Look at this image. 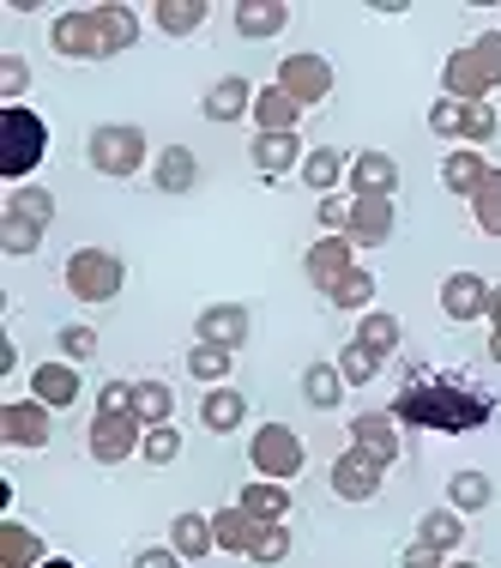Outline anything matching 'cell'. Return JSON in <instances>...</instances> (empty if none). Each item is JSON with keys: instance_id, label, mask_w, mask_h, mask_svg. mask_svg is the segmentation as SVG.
I'll use <instances>...</instances> for the list:
<instances>
[{"instance_id": "cell-1", "label": "cell", "mask_w": 501, "mask_h": 568, "mask_svg": "<svg viewBox=\"0 0 501 568\" xmlns=\"http://www.w3.org/2000/svg\"><path fill=\"white\" fill-rule=\"evenodd\" d=\"M490 412H495L490 394H471V387L447 382V375H429V369H417L411 387L392 399V417H399V424L447 429V436H466V429H478Z\"/></svg>"}, {"instance_id": "cell-2", "label": "cell", "mask_w": 501, "mask_h": 568, "mask_svg": "<svg viewBox=\"0 0 501 568\" xmlns=\"http://www.w3.org/2000/svg\"><path fill=\"white\" fill-rule=\"evenodd\" d=\"M501 85V31H478L441 61V98L453 103H490Z\"/></svg>"}, {"instance_id": "cell-3", "label": "cell", "mask_w": 501, "mask_h": 568, "mask_svg": "<svg viewBox=\"0 0 501 568\" xmlns=\"http://www.w3.org/2000/svg\"><path fill=\"white\" fill-rule=\"evenodd\" d=\"M43 158H49V121L37 110H24V103H7L0 110V175L19 187Z\"/></svg>"}, {"instance_id": "cell-4", "label": "cell", "mask_w": 501, "mask_h": 568, "mask_svg": "<svg viewBox=\"0 0 501 568\" xmlns=\"http://www.w3.org/2000/svg\"><path fill=\"white\" fill-rule=\"evenodd\" d=\"M145 158H152V145H145V128H133V121H103L85 140V164L98 175H115V182L140 175Z\"/></svg>"}, {"instance_id": "cell-5", "label": "cell", "mask_w": 501, "mask_h": 568, "mask_svg": "<svg viewBox=\"0 0 501 568\" xmlns=\"http://www.w3.org/2000/svg\"><path fill=\"white\" fill-rule=\"evenodd\" d=\"M61 278H67V291H73V303H115L121 284H127V266H121V254H110V248H73Z\"/></svg>"}, {"instance_id": "cell-6", "label": "cell", "mask_w": 501, "mask_h": 568, "mask_svg": "<svg viewBox=\"0 0 501 568\" xmlns=\"http://www.w3.org/2000/svg\"><path fill=\"white\" fill-rule=\"evenodd\" d=\"M303 436H296L290 424H260L254 429V442H248V466L260 471V478H273V484H290L296 471H303Z\"/></svg>"}, {"instance_id": "cell-7", "label": "cell", "mask_w": 501, "mask_h": 568, "mask_svg": "<svg viewBox=\"0 0 501 568\" xmlns=\"http://www.w3.org/2000/svg\"><path fill=\"white\" fill-rule=\"evenodd\" d=\"M49 49L67 55V61H110L98 7H67V12H55V24H49Z\"/></svg>"}, {"instance_id": "cell-8", "label": "cell", "mask_w": 501, "mask_h": 568, "mask_svg": "<svg viewBox=\"0 0 501 568\" xmlns=\"http://www.w3.org/2000/svg\"><path fill=\"white\" fill-rule=\"evenodd\" d=\"M273 85H284L296 103H303V110H315V103L333 98L338 79H333V61H327V55H308V49H303V55H284V61H278V79H273Z\"/></svg>"}, {"instance_id": "cell-9", "label": "cell", "mask_w": 501, "mask_h": 568, "mask_svg": "<svg viewBox=\"0 0 501 568\" xmlns=\"http://www.w3.org/2000/svg\"><path fill=\"white\" fill-rule=\"evenodd\" d=\"M0 442L7 448H49L55 442V412L43 399H7L0 405Z\"/></svg>"}, {"instance_id": "cell-10", "label": "cell", "mask_w": 501, "mask_h": 568, "mask_svg": "<svg viewBox=\"0 0 501 568\" xmlns=\"http://www.w3.org/2000/svg\"><path fill=\"white\" fill-rule=\"evenodd\" d=\"M194 339H200V345H218V351H229V357H236V351L254 339V308H248V303H212V308H200Z\"/></svg>"}, {"instance_id": "cell-11", "label": "cell", "mask_w": 501, "mask_h": 568, "mask_svg": "<svg viewBox=\"0 0 501 568\" xmlns=\"http://www.w3.org/2000/svg\"><path fill=\"white\" fill-rule=\"evenodd\" d=\"M140 442H145L140 417H91V429H85V448H91L98 466H121V459H133V454H140Z\"/></svg>"}, {"instance_id": "cell-12", "label": "cell", "mask_w": 501, "mask_h": 568, "mask_svg": "<svg viewBox=\"0 0 501 568\" xmlns=\"http://www.w3.org/2000/svg\"><path fill=\"white\" fill-rule=\"evenodd\" d=\"M381 484H387V466H375L369 454L345 448L333 459V496H338V503H375Z\"/></svg>"}, {"instance_id": "cell-13", "label": "cell", "mask_w": 501, "mask_h": 568, "mask_svg": "<svg viewBox=\"0 0 501 568\" xmlns=\"http://www.w3.org/2000/svg\"><path fill=\"white\" fill-rule=\"evenodd\" d=\"M350 448L369 454L375 466H399V417L392 412H357L350 417Z\"/></svg>"}, {"instance_id": "cell-14", "label": "cell", "mask_w": 501, "mask_h": 568, "mask_svg": "<svg viewBox=\"0 0 501 568\" xmlns=\"http://www.w3.org/2000/svg\"><path fill=\"white\" fill-rule=\"evenodd\" d=\"M350 266H357V242L350 236H320V242H308V254H303V273H308V284H315L320 296H327Z\"/></svg>"}, {"instance_id": "cell-15", "label": "cell", "mask_w": 501, "mask_h": 568, "mask_svg": "<svg viewBox=\"0 0 501 568\" xmlns=\"http://www.w3.org/2000/svg\"><path fill=\"white\" fill-rule=\"evenodd\" d=\"M345 187H350V200H392V194H399V158L357 152V158H350Z\"/></svg>"}, {"instance_id": "cell-16", "label": "cell", "mask_w": 501, "mask_h": 568, "mask_svg": "<svg viewBox=\"0 0 501 568\" xmlns=\"http://www.w3.org/2000/svg\"><path fill=\"white\" fill-rule=\"evenodd\" d=\"M79 394H85V375H79V363H37L31 369V399H43L49 412H67V405H79Z\"/></svg>"}, {"instance_id": "cell-17", "label": "cell", "mask_w": 501, "mask_h": 568, "mask_svg": "<svg viewBox=\"0 0 501 568\" xmlns=\"http://www.w3.org/2000/svg\"><path fill=\"white\" fill-rule=\"evenodd\" d=\"M441 315L447 321H483L490 315V278L483 273H447L441 278Z\"/></svg>"}, {"instance_id": "cell-18", "label": "cell", "mask_w": 501, "mask_h": 568, "mask_svg": "<svg viewBox=\"0 0 501 568\" xmlns=\"http://www.w3.org/2000/svg\"><path fill=\"white\" fill-rule=\"evenodd\" d=\"M392 230H399V206L392 200H350V230L345 236L357 248H387Z\"/></svg>"}, {"instance_id": "cell-19", "label": "cell", "mask_w": 501, "mask_h": 568, "mask_svg": "<svg viewBox=\"0 0 501 568\" xmlns=\"http://www.w3.org/2000/svg\"><path fill=\"white\" fill-rule=\"evenodd\" d=\"M212 532H218V550L224 557H254V545H260V532H266V520H254L242 503H229L212 514Z\"/></svg>"}, {"instance_id": "cell-20", "label": "cell", "mask_w": 501, "mask_h": 568, "mask_svg": "<svg viewBox=\"0 0 501 568\" xmlns=\"http://www.w3.org/2000/svg\"><path fill=\"white\" fill-rule=\"evenodd\" d=\"M248 158L260 175H290V170H303L308 152H303V133H254Z\"/></svg>"}, {"instance_id": "cell-21", "label": "cell", "mask_w": 501, "mask_h": 568, "mask_svg": "<svg viewBox=\"0 0 501 568\" xmlns=\"http://www.w3.org/2000/svg\"><path fill=\"white\" fill-rule=\"evenodd\" d=\"M490 170L495 164H483L478 145H453V152L441 158V187H447V194H459V200H471L483 182H490Z\"/></svg>"}, {"instance_id": "cell-22", "label": "cell", "mask_w": 501, "mask_h": 568, "mask_svg": "<svg viewBox=\"0 0 501 568\" xmlns=\"http://www.w3.org/2000/svg\"><path fill=\"white\" fill-rule=\"evenodd\" d=\"M254 98H260V91H254L242 73H224L218 85H206L200 110H206V121H242V115H254Z\"/></svg>"}, {"instance_id": "cell-23", "label": "cell", "mask_w": 501, "mask_h": 568, "mask_svg": "<svg viewBox=\"0 0 501 568\" xmlns=\"http://www.w3.org/2000/svg\"><path fill=\"white\" fill-rule=\"evenodd\" d=\"M229 19H236V37H242V43H266V37H284L290 7H284V0H242Z\"/></svg>"}, {"instance_id": "cell-24", "label": "cell", "mask_w": 501, "mask_h": 568, "mask_svg": "<svg viewBox=\"0 0 501 568\" xmlns=\"http://www.w3.org/2000/svg\"><path fill=\"white\" fill-rule=\"evenodd\" d=\"M152 187L157 194H194L200 187V158L187 152V145H164V152L152 158Z\"/></svg>"}, {"instance_id": "cell-25", "label": "cell", "mask_w": 501, "mask_h": 568, "mask_svg": "<svg viewBox=\"0 0 501 568\" xmlns=\"http://www.w3.org/2000/svg\"><path fill=\"white\" fill-rule=\"evenodd\" d=\"M170 545L182 550V562H200V557H212L218 550V532H212V514H194V508H182L170 520Z\"/></svg>"}, {"instance_id": "cell-26", "label": "cell", "mask_w": 501, "mask_h": 568, "mask_svg": "<svg viewBox=\"0 0 501 568\" xmlns=\"http://www.w3.org/2000/svg\"><path fill=\"white\" fill-rule=\"evenodd\" d=\"M254 128L260 133H296L303 128V103L284 85H260V98H254Z\"/></svg>"}, {"instance_id": "cell-27", "label": "cell", "mask_w": 501, "mask_h": 568, "mask_svg": "<svg viewBox=\"0 0 501 568\" xmlns=\"http://www.w3.org/2000/svg\"><path fill=\"white\" fill-rule=\"evenodd\" d=\"M200 424H206L212 436H236V429L248 424V399H242L236 387H206V399H200Z\"/></svg>"}, {"instance_id": "cell-28", "label": "cell", "mask_w": 501, "mask_h": 568, "mask_svg": "<svg viewBox=\"0 0 501 568\" xmlns=\"http://www.w3.org/2000/svg\"><path fill=\"white\" fill-rule=\"evenodd\" d=\"M49 545L24 520H0V568H43Z\"/></svg>"}, {"instance_id": "cell-29", "label": "cell", "mask_w": 501, "mask_h": 568, "mask_svg": "<svg viewBox=\"0 0 501 568\" xmlns=\"http://www.w3.org/2000/svg\"><path fill=\"white\" fill-rule=\"evenodd\" d=\"M490 503H495V478H490V471L466 466V471H453V478H447V508H459V514H483Z\"/></svg>"}, {"instance_id": "cell-30", "label": "cell", "mask_w": 501, "mask_h": 568, "mask_svg": "<svg viewBox=\"0 0 501 568\" xmlns=\"http://www.w3.org/2000/svg\"><path fill=\"white\" fill-rule=\"evenodd\" d=\"M350 175V158L338 152V145H315V152L303 158V187H315L320 200L338 194V182Z\"/></svg>"}, {"instance_id": "cell-31", "label": "cell", "mask_w": 501, "mask_h": 568, "mask_svg": "<svg viewBox=\"0 0 501 568\" xmlns=\"http://www.w3.org/2000/svg\"><path fill=\"white\" fill-rule=\"evenodd\" d=\"M254 520H290V484H273V478H248L236 496Z\"/></svg>"}, {"instance_id": "cell-32", "label": "cell", "mask_w": 501, "mask_h": 568, "mask_svg": "<svg viewBox=\"0 0 501 568\" xmlns=\"http://www.w3.org/2000/svg\"><path fill=\"white\" fill-rule=\"evenodd\" d=\"M152 19H157V31H164V37H194V31H206L212 7H206V0H157Z\"/></svg>"}, {"instance_id": "cell-33", "label": "cell", "mask_w": 501, "mask_h": 568, "mask_svg": "<svg viewBox=\"0 0 501 568\" xmlns=\"http://www.w3.org/2000/svg\"><path fill=\"white\" fill-rule=\"evenodd\" d=\"M133 417H140L145 429L170 424V417H175V387H170V382H157V375L133 382Z\"/></svg>"}, {"instance_id": "cell-34", "label": "cell", "mask_w": 501, "mask_h": 568, "mask_svg": "<svg viewBox=\"0 0 501 568\" xmlns=\"http://www.w3.org/2000/svg\"><path fill=\"white\" fill-rule=\"evenodd\" d=\"M0 212H12V219L49 230V224H55V194L37 187V182H19V187H7V206H0Z\"/></svg>"}, {"instance_id": "cell-35", "label": "cell", "mask_w": 501, "mask_h": 568, "mask_svg": "<svg viewBox=\"0 0 501 568\" xmlns=\"http://www.w3.org/2000/svg\"><path fill=\"white\" fill-rule=\"evenodd\" d=\"M417 545H436L441 557H447V550H459V545H466V514H459V508H429L423 520H417Z\"/></svg>"}, {"instance_id": "cell-36", "label": "cell", "mask_w": 501, "mask_h": 568, "mask_svg": "<svg viewBox=\"0 0 501 568\" xmlns=\"http://www.w3.org/2000/svg\"><path fill=\"white\" fill-rule=\"evenodd\" d=\"M345 375H338V363H308L303 369V399L315 405V412H338V399H345Z\"/></svg>"}, {"instance_id": "cell-37", "label": "cell", "mask_w": 501, "mask_h": 568, "mask_svg": "<svg viewBox=\"0 0 501 568\" xmlns=\"http://www.w3.org/2000/svg\"><path fill=\"white\" fill-rule=\"evenodd\" d=\"M98 24H103V43H110V55H127V49L140 43V12L121 7V0H103V7H98Z\"/></svg>"}, {"instance_id": "cell-38", "label": "cell", "mask_w": 501, "mask_h": 568, "mask_svg": "<svg viewBox=\"0 0 501 568\" xmlns=\"http://www.w3.org/2000/svg\"><path fill=\"white\" fill-rule=\"evenodd\" d=\"M399 339H405V327H399V315H387V308H369V315L357 321V345H369L381 363L399 351Z\"/></svg>"}, {"instance_id": "cell-39", "label": "cell", "mask_w": 501, "mask_h": 568, "mask_svg": "<svg viewBox=\"0 0 501 568\" xmlns=\"http://www.w3.org/2000/svg\"><path fill=\"white\" fill-rule=\"evenodd\" d=\"M327 303H333V308H357V315H369V308H375V273H369V266H350V273L327 291Z\"/></svg>"}, {"instance_id": "cell-40", "label": "cell", "mask_w": 501, "mask_h": 568, "mask_svg": "<svg viewBox=\"0 0 501 568\" xmlns=\"http://www.w3.org/2000/svg\"><path fill=\"white\" fill-rule=\"evenodd\" d=\"M229 351H218V345H200L194 339V351H187V375H194V382H206V387H224V375H229Z\"/></svg>"}, {"instance_id": "cell-41", "label": "cell", "mask_w": 501, "mask_h": 568, "mask_svg": "<svg viewBox=\"0 0 501 568\" xmlns=\"http://www.w3.org/2000/svg\"><path fill=\"white\" fill-rule=\"evenodd\" d=\"M471 219H478L483 236H501V170H490V182L471 194Z\"/></svg>"}, {"instance_id": "cell-42", "label": "cell", "mask_w": 501, "mask_h": 568, "mask_svg": "<svg viewBox=\"0 0 501 568\" xmlns=\"http://www.w3.org/2000/svg\"><path fill=\"white\" fill-rule=\"evenodd\" d=\"M338 375H345L350 387H369L375 375H381V357H375L369 345H357V339H350L345 351H338Z\"/></svg>"}, {"instance_id": "cell-43", "label": "cell", "mask_w": 501, "mask_h": 568, "mask_svg": "<svg viewBox=\"0 0 501 568\" xmlns=\"http://www.w3.org/2000/svg\"><path fill=\"white\" fill-rule=\"evenodd\" d=\"M0 248H7L12 261H24V254L43 248V230L24 224V219H12V212H0Z\"/></svg>"}, {"instance_id": "cell-44", "label": "cell", "mask_w": 501, "mask_h": 568, "mask_svg": "<svg viewBox=\"0 0 501 568\" xmlns=\"http://www.w3.org/2000/svg\"><path fill=\"white\" fill-rule=\"evenodd\" d=\"M140 454H145V466H175V459H182V429H175V424L145 429Z\"/></svg>"}, {"instance_id": "cell-45", "label": "cell", "mask_w": 501, "mask_h": 568, "mask_svg": "<svg viewBox=\"0 0 501 568\" xmlns=\"http://www.w3.org/2000/svg\"><path fill=\"white\" fill-rule=\"evenodd\" d=\"M284 557H290V520H266V532H260V545H254V568H278Z\"/></svg>"}, {"instance_id": "cell-46", "label": "cell", "mask_w": 501, "mask_h": 568, "mask_svg": "<svg viewBox=\"0 0 501 568\" xmlns=\"http://www.w3.org/2000/svg\"><path fill=\"white\" fill-rule=\"evenodd\" d=\"M495 133H501L495 103H466V133H459V140H466V145H490Z\"/></svg>"}, {"instance_id": "cell-47", "label": "cell", "mask_w": 501, "mask_h": 568, "mask_svg": "<svg viewBox=\"0 0 501 568\" xmlns=\"http://www.w3.org/2000/svg\"><path fill=\"white\" fill-rule=\"evenodd\" d=\"M429 133H441V140H459V133H466V103L436 98V103H429Z\"/></svg>"}, {"instance_id": "cell-48", "label": "cell", "mask_w": 501, "mask_h": 568, "mask_svg": "<svg viewBox=\"0 0 501 568\" xmlns=\"http://www.w3.org/2000/svg\"><path fill=\"white\" fill-rule=\"evenodd\" d=\"M24 91H31V61H24V55H0V98L19 103Z\"/></svg>"}, {"instance_id": "cell-49", "label": "cell", "mask_w": 501, "mask_h": 568, "mask_svg": "<svg viewBox=\"0 0 501 568\" xmlns=\"http://www.w3.org/2000/svg\"><path fill=\"white\" fill-rule=\"evenodd\" d=\"M98 417H133V382H103L98 387Z\"/></svg>"}, {"instance_id": "cell-50", "label": "cell", "mask_w": 501, "mask_h": 568, "mask_svg": "<svg viewBox=\"0 0 501 568\" xmlns=\"http://www.w3.org/2000/svg\"><path fill=\"white\" fill-rule=\"evenodd\" d=\"M315 219H320V230H327V236H345V230H350V194H327Z\"/></svg>"}, {"instance_id": "cell-51", "label": "cell", "mask_w": 501, "mask_h": 568, "mask_svg": "<svg viewBox=\"0 0 501 568\" xmlns=\"http://www.w3.org/2000/svg\"><path fill=\"white\" fill-rule=\"evenodd\" d=\"M61 357H67V363L98 357V333H91V327H61Z\"/></svg>"}, {"instance_id": "cell-52", "label": "cell", "mask_w": 501, "mask_h": 568, "mask_svg": "<svg viewBox=\"0 0 501 568\" xmlns=\"http://www.w3.org/2000/svg\"><path fill=\"white\" fill-rule=\"evenodd\" d=\"M399 568H447V557L436 545H417V538H411V545L399 550Z\"/></svg>"}, {"instance_id": "cell-53", "label": "cell", "mask_w": 501, "mask_h": 568, "mask_svg": "<svg viewBox=\"0 0 501 568\" xmlns=\"http://www.w3.org/2000/svg\"><path fill=\"white\" fill-rule=\"evenodd\" d=\"M133 568H182V550L175 545H145L140 557H133Z\"/></svg>"}, {"instance_id": "cell-54", "label": "cell", "mask_w": 501, "mask_h": 568, "mask_svg": "<svg viewBox=\"0 0 501 568\" xmlns=\"http://www.w3.org/2000/svg\"><path fill=\"white\" fill-rule=\"evenodd\" d=\"M490 363H501V321H490Z\"/></svg>"}, {"instance_id": "cell-55", "label": "cell", "mask_w": 501, "mask_h": 568, "mask_svg": "<svg viewBox=\"0 0 501 568\" xmlns=\"http://www.w3.org/2000/svg\"><path fill=\"white\" fill-rule=\"evenodd\" d=\"M483 321H501V284H490V315Z\"/></svg>"}, {"instance_id": "cell-56", "label": "cell", "mask_w": 501, "mask_h": 568, "mask_svg": "<svg viewBox=\"0 0 501 568\" xmlns=\"http://www.w3.org/2000/svg\"><path fill=\"white\" fill-rule=\"evenodd\" d=\"M43 568H79V562H73V557H49Z\"/></svg>"}, {"instance_id": "cell-57", "label": "cell", "mask_w": 501, "mask_h": 568, "mask_svg": "<svg viewBox=\"0 0 501 568\" xmlns=\"http://www.w3.org/2000/svg\"><path fill=\"white\" fill-rule=\"evenodd\" d=\"M447 568H483V562H447Z\"/></svg>"}]
</instances>
